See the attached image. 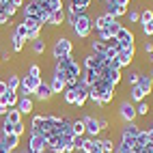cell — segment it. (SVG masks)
<instances>
[{
    "label": "cell",
    "mask_w": 153,
    "mask_h": 153,
    "mask_svg": "<svg viewBox=\"0 0 153 153\" xmlns=\"http://www.w3.org/2000/svg\"><path fill=\"white\" fill-rule=\"evenodd\" d=\"M54 71L65 78L67 86H74L76 82H80V78H82V65L74 58V54L60 58V60H54Z\"/></svg>",
    "instance_id": "cell-1"
},
{
    "label": "cell",
    "mask_w": 153,
    "mask_h": 153,
    "mask_svg": "<svg viewBox=\"0 0 153 153\" xmlns=\"http://www.w3.org/2000/svg\"><path fill=\"white\" fill-rule=\"evenodd\" d=\"M60 119L63 117H58V114H35L33 121H30V134H43V136H50V134H56V127L60 123Z\"/></svg>",
    "instance_id": "cell-2"
},
{
    "label": "cell",
    "mask_w": 153,
    "mask_h": 153,
    "mask_svg": "<svg viewBox=\"0 0 153 153\" xmlns=\"http://www.w3.org/2000/svg\"><path fill=\"white\" fill-rule=\"evenodd\" d=\"M71 30H74V35H76L78 39H88L91 30H93V17H91L88 13L76 15L74 24H71Z\"/></svg>",
    "instance_id": "cell-3"
},
{
    "label": "cell",
    "mask_w": 153,
    "mask_h": 153,
    "mask_svg": "<svg viewBox=\"0 0 153 153\" xmlns=\"http://www.w3.org/2000/svg\"><path fill=\"white\" fill-rule=\"evenodd\" d=\"M71 54H74V43H71V39L69 37H56L54 45H52V58L60 60V58L71 56Z\"/></svg>",
    "instance_id": "cell-4"
},
{
    "label": "cell",
    "mask_w": 153,
    "mask_h": 153,
    "mask_svg": "<svg viewBox=\"0 0 153 153\" xmlns=\"http://www.w3.org/2000/svg\"><path fill=\"white\" fill-rule=\"evenodd\" d=\"M43 80L41 78H35V76H24L22 80H19V91H17V95L19 97H33L35 93H37V88H39V84H41Z\"/></svg>",
    "instance_id": "cell-5"
},
{
    "label": "cell",
    "mask_w": 153,
    "mask_h": 153,
    "mask_svg": "<svg viewBox=\"0 0 153 153\" xmlns=\"http://www.w3.org/2000/svg\"><path fill=\"white\" fill-rule=\"evenodd\" d=\"M119 119L121 121H123V123H134V121H136V104H131V101L129 99H123V101H121V104H119Z\"/></svg>",
    "instance_id": "cell-6"
},
{
    "label": "cell",
    "mask_w": 153,
    "mask_h": 153,
    "mask_svg": "<svg viewBox=\"0 0 153 153\" xmlns=\"http://www.w3.org/2000/svg\"><path fill=\"white\" fill-rule=\"evenodd\" d=\"M45 149H48V136L30 134V138H28V151L30 153H45Z\"/></svg>",
    "instance_id": "cell-7"
},
{
    "label": "cell",
    "mask_w": 153,
    "mask_h": 153,
    "mask_svg": "<svg viewBox=\"0 0 153 153\" xmlns=\"http://www.w3.org/2000/svg\"><path fill=\"white\" fill-rule=\"evenodd\" d=\"M106 63V56H99V54H93V52H88L82 60V69H93V71H101V67H104Z\"/></svg>",
    "instance_id": "cell-8"
},
{
    "label": "cell",
    "mask_w": 153,
    "mask_h": 153,
    "mask_svg": "<svg viewBox=\"0 0 153 153\" xmlns=\"http://www.w3.org/2000/svg\"><path fill=\"white\" fill-rule=\"evenodd\" d=\"M114 39L119 41V45L123 48V50H127V48H134V45H136V35L131 33L129 28H125V26L119 30V35H117Z\"/></svg>",
    "instance_id": "cell-9"
},
{
    "label": "cell",
    "mask_w": 153,
    "mask_h": 153,
    "mask_svg": "<svg viewBox=\"0 0 153 153\" xmlns=\"http://www.w3.org/2000/svg\"><path fill=\"white\" fill-rule=\"evenodd\" d=\"M82 121H84V136H88V138H97V136L101 134L99 123H97V117L84 114V117H82Z\"/></svg>",
    "instance_id": "cell-10"
},
{
    "label": "cell",
    "mask_w": 153,
    "mask_h": 153,
    "mask_svg": "<svg viewBox=\"0 0 153 153\" xmlns=\"http://www.w3.org/2000/svg\"><path fill=\"white\" fill-rule=\"evenodd\" d=\"M74 93H76V108H84L86 99H88V86L80 80L74 84Z\"/></svg>",
    "instance_id": "cell-11"
},
{
    "label": "cell",
    "mask_w": 153,
    "mask_h": 153,
    "mask_svg": "<svg viewBox=\"0 0 153 153\" xmlns=\"http://www.w3.org/2000/svg\"><path fill=\"white\" fill-rule=\"evenodd\" d=\"M134 56H136V45H134V48H127V50H121V52L117 54V63H119V69H123V67H129L131 63H134Z\"/></svg>",
    "instance_id": "cell-12"
},
{
    "label": "cell",
    "mask_w": 153,
    "mask_h": 153,
    "mask_svg": "<svg viewBox=\"0 0 153 153\" xmlns=\"http://www.w3.org/2000/svg\"><path fill=\"white\" fill-rule=\"evenodd\" d=\"M140 125L136 123H123V127H121V140H136V136L140 134Z\"/></svg>",
    "instance_id": "cell-13"
},
{
    "label": "cell",
    "mask_w": 153,
    "mask_h": 153,
    "mask_svg": "<svg viewBox=\"0 0 153 153\" xmlns=\"http://www.w3.org/2000/svg\"><path fill=\"white\" fill-rule=\"evenodd\" d=\"M43 13V2L41 0H28L26 7L22 9V15H33V17H41Z\"/></svg>",
    "instance_id": "cell-14"
},
{
    "label": "cell",
    "mask_w": 153,
    "mask_h": 153,
    "mask_svg": "<svg viewBox=\"0 0 153 153\" xmlns=\"http://www.w3.org/2000/svg\"><path fill=\"white\" fill-rule=\"evenodd\" d=\"M50 88H52V93L54 95H60L63 91L67 88V82H65V78L60 76V74H56V71H52V78H50Z\"/></svg>",
    "instance_id": "cell-15"
},
{
    "label": "cell",
    "mask_w": 153,
    "mask_h": 153,
    "mask_svg": "<svg viewBox=\"0 0 153 153\" xmlns=\"http://www.w3.org/2000/svg\"><path fill=\"white\" fill-rule=\"evenodd\" d=\"M33 97H37L39 101H52L54 93H52V88H50V84H48L45 80H43V82L39 84V88H37V93H35Z\"/></svg>",
    "instance_id": "cell-16"
},
{
    "label": "cell",
    "mask_w": 153,
    "mask_h": 153,
    "mask_svg": "<svg viewBox=\"0 0 153 153\" xmlns=\"http://www.w3.org/2000/svg\"><path fill=\"white\" fill-rule=\"evenodd\" d=\"M17 110H19V114H30V112L35 110V99L33 97H19L17 99V106H15Z\"/></svg>",
    "instance_id": "cell-17"
},
{
    "label": "cell",
    "mask_w": 153,
    "mask_h": 153,
    "mask_svg": "<svg viewBox=\"0 0 153 153\" xmlns=\"http://www.w3.org/2000/svg\"><path fill=\"white\" fill-rule=\"evenodd\" d=\"M112 19H114V17H112L110 13H99L97 17H93V28H95V33H97V30H101V28H108V26L112 24Z\"/></svg>",
    "instance_id": "cell-18"
},
{
    "label": "cell",
    "mask_w": 153,
    "mask_h": 153,
    "mask_svg": "<svg viewBox=\"0 0 153 153\" xmlns=\"http://www.w3.org/2000/svg\"><path fill=\"white\" fill-rule=\"evenodd\" d=\"M140 88H142V93H145L147 97L153 93V80L149 78V74H140V78H138V82H136Z\"/></svg>",
    "instance_id": "cell-19"
},
{
    "label": "cell",
    "mask_w": 153,
    "mask_h": 153,
    "mask_svg": "<svg viewBox=\"0 0 153 153\" xmlns=\"http://www.w3.org/2000/svg\"><path fill=\"white\" fill-rule=\"evenodd\" d=\"M9 41H11V52H15V54H19L24 50V39L19 37L15 30H11V33H9Z\"/></svg>",
    "instance_id": "cell-20"
},
{
    "label": "cell",
    "mask_w": 153,
    "mask_h": 153,
    "mask_svg": "<svg viewBox=\"0 0 153 153\" xmlns=\"http://www.w3.org/2000/svg\"><path fill=\"white\" fill-rule=\"evenodd\" d=\"M2 145H4V149H7L9 153L17 151V147H19V136H15V134H7V136H2Z\"/></svg>",
    "instance_id": "cell-21"
},
{
    "label": "cell",
    "mask_w": 153,
    "mask_h": 153,
    "mask_svg": "<svg viewBox=\"0 0 153 153\" xmlns=\"http://www.w3.org/2000/svg\"><path fill=\"white\" fill-rule=\"evenodd\" d=\"M65 19H67V13H65V9H58V11H54L52 15H50V24H48V26H52V28H58V26H63V24H65Z\"/></svg>",
    "instance_id": "cell-22"
},
{
    "label": "cell",
    "mask_w": 153,
    "mask_h": 153,
    "mask_svg": "<svg viewBox=\"0 0 153 153\" xmlns=\"http://www.w3.org/2000/svg\"><path fill=\"white\" fill-rule=\"evenodd\" d=\"M95 149H99V138H88V136H84L80 151H82V153H93Z\"/></svg>",
    "instance_id": "cell-23"
},
{
    "label": "cell",
    "mask_w": 153,
    "mask_h": 153,
    "mask_svg": "<svg viewBox=\"0 0 153 153\" xmlns=\"http://www.w3.org/2000/svg\"><path fill=\"white\" fill-rule=\"evenodd\" d=\"M80 80H82V82L91 88V86L99 80V74H97V71H93V69H82V78H80Z\"/></svg>",
    "instance_id": "cell-24"
},
{
    "label": "cell",
    "mask_w": 153,
    "mask_h": 153,
    "mask_svg": "<svg viewBox=\"0 0 153 153\" xmlns=\"http://www.w3.org/2000/svg\"><path fill=\"white\" fill-rule=\"evenodd\" d=\"M22 24L28 28V30H33V28H41L43 30V22H41V17H33V15H24L22 17Z\"/></svg>",
    "instance_id": "cell-25"
},
{
    "label": "cell",
    "mask_w": 153,
    "mask_h": 153,
    "mask_svg": "<svg viewBox=\"0 0 153 153\" xmlns=\"http://www.w3.org/2000/svg\"><path fill=\"white\" fill-rule=\"evenodd\" d=\"M145 99H147V95L142 93V88L138 84L129 86V101H131V104H138V101H145Z\"/></svg>",
    "instance_id": "cell-26"
},
{
    "label": "cell",
    "mask_w": 153,
    "mask_h": 153,
    "mask_svg": "<svg viewBox=\"0 0 153 153\" xmlns=\"http://www.w3.org/2000/svg\"><path fill=\"white\" fill-rule=\"evenodd\" d=\"M106 50H108V43H106V41H99L97 37L93 39V41H91V52H93V54L104 56V54H106Z\"/></svg>",
    "instance_id": "cell-27"
},
{
    "label": "cell",
    "mask_w": 153,
    "mask_h": 153,
    "mask_svg": "<svg viewBox=\"0 0 153 153\" xmlns=\"http://www.w3.org/2000/svg\"><path fill=\"white\" fill-rule=\"evenodd\" d=\"M41 2H43V11H48V13H54L58 9H65L63 0H41Z\"/></svg>",
    "instance_id": "cell-28"
},
{
    "label": "cell",
    "mask_w": 153,
    "mask_h": 153,
    "mask_svg": "<svg viewBox=\"0 0 153 153\" xmlns=\"http://www.w3.org/2000/svg\"><path fill=\"white\" fill-rule=\"evenodd\" d=\"M19 80H22V78H19L17 74H9V78L4 80V82H7V91L17 93V91H19Z\"/></svg>",
    "instance_id": "cell-29"
},
{
    "label": "cell",
    "mask_w": 153,
    "mask_h": 153,
    "mask_svg": "<svg viewBox=\"0 0 153 153\" xmlns=\"http://www.w3.org/2000/svg\"><path fill=\"white\" fill-rule=\"evenodd\" d=\"M33 45H30V50H33V54H37V56H41L43 52H45V41H43V37H39V39H35V41H30Z\"/></svg>",
    "instance_id": "cell-30"
},
{
    "label": "cell",
    "mask_w": 153,
    "mask_h": 153,
    "mask_svg": "<svg viewBox=\"0 0 153 153\" xmlns=\"http://www.w3.org/2000/svg\"><path fill=\"white\" fill-rule=\"evenodd\" d=\"M2 119H7L11 125H15V123H19V121H22V114H19V110H17V108H9V110H7V114H4Z\"/></svg>",
    "instance_id": "cell-31"
},
{
    "label": "cell",
    "mask_w": 153,
    "mask_h": 153,
    "mask_svg": "<svg viewBox=\"0 0 153 153\" xmlns=\"http://www.w3.org/2000/svg\"><path fill=\"white\" fill-rule=\"evenodd\" d=\"M114 145H117V142L112 138H99V147H101L104 153H114Z\"/></svg>",
    "instance_id": "cell-32"
},
{
    "label": "cell",
    "mask_w": 153,
    "mask_h": 153,
    "mask_svg": "<svg viewBox=\"0 0 153 153\" xmlns=\"http://www.w3.org/2000/svg\"><path fill=\"white\" fill-rule=\"evenodd\" d=\"M63 101L67 106H76V93H74V86H67L63 91Z\"/></svg>",
    "instance_id": "cell-33"
},
{
    "label": "cell",
    "mask_w": 153,
    "mask_h": 153,
    "mask_svg": "<svg viewBox=\"0 0 153 153\" xmlns=\"http://www.w3.org/2000/svg\"><path fill=\"white\" fill-rule=\"evenodd\" d=\"M149 112H151V104H149L147 99H145V101H138V104H136V114H138V117H147Z\"/></svg>",
    "instance_id": "cell-34"
},
{
    "label": "cell",
    "mask_w": 153,
    "mask_h": 153,
    "mask_svg": "<svg viewBox=\"0 0 153 153\" xmlns=\"http://www.w3.org/2000/svg\"><path fill=\"white\" fill-rule=\"evenodd\" d=\"M151 19H153V9H151V7H145V9L140 11V22H138V24H140V26H142V24H149Z\"/></svg>",
    "instance_id": "cell-35"
},
{
    "label": "cell",
    "mask_w": 153,
    "mask_h": 153,
    "mask_svg": "<svg viewBox=\"0 0 153 153\" xmlns=\"http://www.w3.org/2000/svg\"><path fill=\"white\" fill-rule=\"evenodd\" d=\"M71 127H74L76 136H84V121L82 119H71Z\"/></svg>",
    "instance_id": "cell-36"
},
{
    "label": "cell",
    "mask_w": 153,
    "mask_h": 153,
    "mask_svg": "<svg viewBox=\"0 0 153 153\" xmlns=\"http://www.w3.org/2000/svg\"><path fill=\"white\" fill-rule=\"evenodd\" d=\"M121 28H123V24H121V19H117V17L112 19V24L108 26V30H110V35H112V37H117Z\"/></svg>",
    "instance_id": "cell-37"
},
{
    "label": "cell",
    "mask_w": 153,
    "mask_h": 153,
    "mask_svg": "<svg viewBox=\"0 0 153 153\" xmlns=\"http://www.w3.org/2000/svg\"><path fill=\"white\" fill-rule=\"evenodd\" d=\"M28 76H35V78H41V65L39 63H33V65H28V71H26Z\"/></svg>",
    "instance_id": "cell-38"
},
{
    "label": "cell",
    "mask_w": 153,
    "mask_h": 153,
    "mask_svg": "<svg viewBox=\"0 0 153 153\" xmlns=\"http://www.w3.org/2000/svg\"><path fill=\"white\" fill-rule=\"evenodd\" d=\"M138 78H140V71H136V69H134V71H129V74L125 76V82H127L129 86H134V84L138 82Z\"/></svg>",
    "instance_id": "cell-39"
},
{
    "label": "cell",
    "mask_w": 153,
    "mask_h": 153,
    "mask_svg": "<svg viewBox=\"0 0 153 153\" xmlns=\"http://www.w3.org/2000/svg\"><path fill=\"white\" fill-rule=\"evenodd\" d=\"M97 39H99V41H110V39H112V35H110V30L108 28H101V30H97Z\"/></svg>",
    "instance_id": "cell-40"
},
{
    "label": "cell",
    "mask_w": 153,
    "mask_h": 153,
    "mask_svg": "<svg viewBox=\"0 0 153 153\" xmlns=\"http://www.w3.org/2000/svg\"><path fill=\"white\" fill-rule=\"evenodd\" d=\"M13 134H15V136H19V138L26 134V125H24V121H19V123H15V125H13Z\"/></svg>",
    "instance_id": "cell-41"
},
{
    "label": "cell",
    "mask_w": 153,
    "mask_h": 153,
    "mask_svg": "<svg viewBox=\"0 0 153 153\" xmlns=\"http://www.w3.org/2000/svg\"><path fill=\"white\" fill-rule=\"evenodd\" d=\"M13 30H15V33H17L19 37H22L24 41H26V37H28V28H26L22 22H19V24H15V28H13Z\"/></svg>",
    "instance_id": "cell-42"
},
{
    "label": "cell",
    "mask_w": 153,
    "mask_h": 153,
    "mask_svg": "<svg viewBox=\"0 0 153 153\" xmlns=\"http://www.w3.org/2000/svg\"><path fill=\"white\" fill-rule=\"evenodd\" d=\"M41 37V28H33V30H28V37H26V41H35V39Z\"/></svg>",
    "instance_id": "cell-43"
},
{
    "label": "cell",
    "mask_w": 153,
    "mask_h": 153,
    "mask_svg": "<svg viewBox=\"0 0 153 153\" xmlns=\"http://www.w3.org/2000/svg\"><path fill=\"white\" fill-rule=\"evenodd\" d=\"M127 15H129V22H131V24H138V22H140V11H136V9L127 11Z\"/></svg>",
    "instance_id": "cell-44"
},
{
    "label": "cell",
    "mask_w": 153,
    "mask_h": 153,
    "mask_svg": "<svg viewBox=\"0 0 153 153\" xmlns=\"http://www.w3.org/2000/svg\"><path fill=\"white\" fill-rule=\"evenodd\" d=\"M97 123H99V129H101V131L110 129V121H108L106 117H97Z\"/></svg>",
    "instance_id": "cell-45"
},
{
    "label": "cell",
    "mask_w": 153,
    "mask_h": 153,
    "mask_svg": "<svg viewBox=\"0 0 153 153\" xmlns=\"http://www.w3.org/2000/svg\"><path fill=\"white\" fill-rule=\"evenodd\" d=\"M142 35H145V37H151L153 35V19H151L149 24H142Z\"/></svg>",
    "instance_id": "cell-46"
},
{
    "label": "cell",
    "mask_w": 153,
    "mask_h": 153,
    "mask_svg": "<svg viewBox=\"0 0 153 153\" xmlns=\"http://www.w3.org/2000/svg\"><path fill=\"white\" fill-rule=\"evenodd\" d=\"M69 4H80V7L88 9L91 4H93V0H69Z\"/></svg>",
    "instance_id": "cell-47"
},
{
    "label": "cell",
    "mask_w": 153,
    "mask_h": 153,
    "mask_svg": "<svg viewBox=\"0 0 153 153\" xmlns=\"http://www.w3.org/2000/svg\"><path fill=\"white\" fill-rule=\"evenodd\" d=\"M142 52H145V56H151V54H153V43H151V41H145V45H142Z\"/></svg>",
    "instance_id": "cell-48"
},
{
    "label": "cell",
    "mask_w": 153,
    "mask_h": 153,
    "mask_svg": "<svg viewBox=\"0 0 153 153\" xmlns=\"http://www.w3.org/2000/svg\"><path fill=\"white\" fill-rule=\"evenodd\" d=\"M114 2H117L119 7H125V9H127V7H129V2H131V0H114Z\"/></svg>",
    "instance_id": "cell-49"
},
{
    "label": "cell",
    "mask_w": 153,
    "mask_h": 153,
    "mask_svg": "<svg viewBox=\"0 0 153 153\" xmlns=\"http://www.w3.org/2000/svg\"><path fill=\"white\" fill-rule=\"evenodd\" d=\"M4 93H7V82L0 80V95H4Z\"/></svg>",
    "instance_id": "cell-50"
},
{
    "label": "cell",
    "mask_w": 153,
    "mask_h": 153,
    "mask_svg": "<svg viewBox=\"0 0 153 153\" xmlns=\"http://www.w3.org/2000/svg\"><path fill=\"white\" fill-rule=\"evenodd\" d=\"M9 2H11L13 7H17V9H19V7H24V0H9Z\"/></svg>",
    "instance_id": "cell-51"
},
{
    "label": "cell",
    "mask_w": 153,
    "mask_h": 153,
    "mask_svg": "<svg viewBox=\"0 0 153 153\" xmlns=\"http://www.w3.org/2000/svg\"><path fill=\"white\" fill-rule=\"evenodd\" d=\"M0 153H9V151L4 149V145H2V134H0Z\"/></svg>",
    "instance_id": "cell-52"
},
{
    "label": "cell",
    "mask_w": 153,
    "mask_h": 153,
    "mask_svg": "<svg viewBox=\"0 0 153 153\" xmlns=\"http://www.w3.org/2000/svg\"><path fill=\"white\" fill-rule=\"evenodd\" d=\"M93 153H104V151H101V147H99V149H95V151H93Z\"/></svg>",
    "instance_id": "cell-53"
},
{
    "label": "cell",
    "mask_w": 153,
    "mask_h": 153,
    "mask_svg": "<svg viewBox=\"0 0 153 153\" xmlns=\"http://www.w3.org/2000/svg\"><path fill=\"white\" fill-rule=\"evenodd\" d=\"M149 78H151V80H153V67H151V74H149Z\"/></svg>",
    "instance_id": "cell-54"
},
{
    "label": "cell",
    "mask_w": 153,
    "mask_h": 153,
    "mask_svg": "<svg viewBox=\"0 0 153 153\" xmlns=\"http://www.w3.org/2000/svg\"><path fill=\"white\" fill-rule=\"evenodd\" d=\"M149 131H151V136H153V123H151V127H149Z\"/></svg>",
    "instance_id": "cell-55"
},
{
    "label": "cell",
    "mask_w": 153,
    "mask_h": 153,
    "mask_svg": "<svg viewBox=\"0 0 153 153\" xmlns=\"http://www.w3.org/2000/svg\"><path fill=\"white\" fill-rule=\"evenodd\" d=\"M13 153H26V151H13Z\"/></svg>",
    "instance_id": "cell-56"
},
{
    "label": "cell",
    "mask_w": 153,
    "mask_h": 153,
    "mask_svg": "<svg viewBox=\"0 0 153 153\" xmlns=\"http://www.w3.org/2000/svg\"><path fill=\"white\" fill-rule=\"evenodd\" d=\"M2 2H7V0H0V4H2Z\"/></svg>",
    "instance_id": "cell-57"
},
{
    "label": "cell",
    "mask_w": 153,
    "mask_h": 153,
    "mask_svg": "<svg viewBox=\"0 0 153 153\" xmlns=\"http://www.w3.org/2000/svg\"><path fill=\"white\" fill-rule=\"evenodd\" d=\"M76 153H82V151H76Z\"/></svg>",
    "instance_id": "cell-58"
},
{
    "label": "cell",
    "mask_w": 153,
    "mask_h": 153,
    "mask_svg": "<svg viewBox=\"0 0 153 153\" xmlns=\"http://www.w3.org/2000/svg\"><path fill=\"white\" fill-rule=\"evenodd\" d=\"M0 60H2V56H0Z\"/></svg>",
    "instance_id": "cell-59"
}]
</instances>
